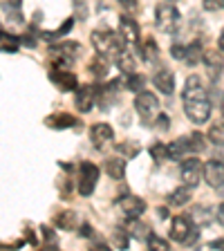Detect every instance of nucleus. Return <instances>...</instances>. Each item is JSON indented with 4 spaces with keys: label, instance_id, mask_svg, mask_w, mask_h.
I'll list each match as a JSON object with an SVG mask.
<instances>
[{
    "label": "nucleus",
    "instance_id": "nucleus-34",
    "mask_svg": "<svg viewBox=\"0 0 224 251\" xmlns=\"http://www.w3.org/2000/svg\"><path fill=\"white\" fill-rule=\"evenodd\" d=\"M72 25H74V21H72V18H70V21L65 23V25H61V27H58V29H54V31H43L41 36H43V38H47V41H54V38H61V36H65V34H68V31L72 29Z\"/></svg>",
    "mask_w": 224,
    "mask_h": 251
},
{
    "label": "nucleus",
    "instance_id": "nucleus-24",
    "mask_svg": "<svg viewBox=\"0 0 224 251\" xmlns=\"http://www.w3.org/2000/svg\"><path fill=\"white\" fill-rule=\"evenodd\" d=\"M202 54H204V47L199 41H193L191 45L186 47V54H184V61L188 63V65H198L199 61H202Z\"/></svg>",
    "mask_w": 224,
    "mask_h": 251
},
{
    "label": "nucleus",
    "instance_id": "nucleus-38",
    "mask_svg": "<svg viewBox=\"0 0 224 251\" xmlns=\"http://www.w3.org/2000/svg\"><path fill=\"white\" fill-rule=\"evenodd\" d=\"M155 128H157V130H168V128H171V117H168V115H159V117H157V124H155Z\"/></svg>",
    "mask_w": 224,
    "mask_h": 251
},
{
    "label": "nucleus",
    "instance_id": "nucleus-18",
    "mask_svg": "<svg viewBox=\"0 0 224 251\" xmlns=\"http://www.w3.org/2000/svg\"><path fill=\"white\" fill-rule=\"evenodd\" d=\"M168 159H184L188 157V152H193L191 148V137H179V139L168 144Z\"/></svg>",
    "mask_w": 224,
    "mask_h": 251
},
{
    "label": "nucleus",
    "instance_id": "nucleus-41",
    "mask_svg": "<svg viewBox=\"0 0 224 251\" xmlns=\"http://www.w3.org/2000/svg\"><path fill=\"white\" fill-rule=\"evenodd\" d=\"M184 54H186V47L184 45H173L171 47V56L177 58V61H184Z\"/></svg>",
    "mask_w": 224,
    "mask_h": 251
},
{
    "label": "nucleus",
    "instance_id": "nucleus-11",
    "mask_svg": "<svg viewBox=\"0 0 224 251\" xmlns=\"http://www.w3.org/2000/svg\"><path fill=\"white\" fill-rule=\"evenodd\" d=\"M202 179H206V184L213 188H222L224 186V164L220 159L206 162L202 168Z\"/></svg>",
    "mask_w": 224,
    "mask_h": 251
},
{
    "label": "nucleus",
    "instance_id": "nucleus-49",
    "mask_svg": "<svg viewBox=\"0 0 224 251\" xmlns=\"http://www.w3.org/2000/svg\"><path fill=\"white\" fill-rule=\"evenodd\" d=\"M157 213H159V218H168V211L166 209H157Z\"/></svg>",
    "mask_w": 224,
    "mask_h": 251
},
{
    "label": "nucleus",
    "instance_id": "nucleus-50",
    "mask_svg": "<svg viewBox=\"0 0 224 251\" xmlns=\"http://www.w3.org/2000/svg\"><path fill=\"white\" fill-rule=\"evenodd\" d=\"M9 2H23V0H9Z\"/></svg>",
    "mask_w": 224,
    "mask_h": 251
},
{
    "label": "nucleus",
    "instance_id": "nucleus-43",
    "mask_svg": "<svg viewBox=\"0 0 224 251\" xmlns=\"http://www.w3.org/2000/svg\"><path fill=\"white\" fill-rule=\"evenodd\" d=\"M117 2H119V5L124 7L128 14H130V11H137V7H139V2H137V0H117Z\"/></svg>",
    "mask_w": 224,
    "mask_h": 251
},
{
    "label": "nucleus",
    "instance_id": "nucleus-17",
    "mask_svg": "<svg viewBox=\"0 0 224 251\" xmlns=\"http://www.w3.org/2000/svg\"><path fill=\"white\" fill-rule=\"evenodd\" d=\"M152 83H155V88L162 94H168V97H171V94L175 92V76H173L171 70H159V72H155Z\"/></svg>",
    "mask_w": 224,
    "mask_h": 251
},
{
    "label": "nucleus",
    "instance_id": "nucleus-29",
    "mask_svg": "<svg viewBox=\"0 0 224 251\" xmlns=\"http://www.w3.org/2000/svg\"><path fill=\"white\" fill-rule=\"evenodd\" d=\"M159 47H157V43L152 41V38H146L144 41V45H141V56H144V61L146 63H152L157 56H159Z\"/></svg>",
    "mask_w": 224,
    "mask_h": 251
},
{
    "label": "nucleus",
    "instance_id": "nucleus-51",
    "mask_svg": "<svg viewBox=\"0 0 224 251\" xmlns=\"http://www.w3.org/2000/svg\"><path fill=\"white\" fill-rule=\"evenodd\" d=\"M222 115H224V99H222Z\"/></svg>",
    "mask_w": 224,
    "mask_h": 251
},
{
    "label": "nucleus",
    "instance_id": "nucleus-31",
    "mask_svg": "<svg viewBox=\"0 0 224 251\" xmlns=\"http://www.w3.org/2000/svg\"><path fill=\"white\" fill-rule=\"evenodd\" d=\"M125 88L128 90H132V92H141V88H144V83H146V78L141 76V74H137V72H130L128 76H125Z\"/></svg>",
    "mask_w": 224,
    "mask_h": 251
},
{
    "label": "nucleus",
    "instance_id": "nucleus-37",
    "mask_svg": "<svg viewBox=\"0 0 224 251\" xmlns=\"http://www.w3.org/2000/svg\"><path fill=\"white\" fill-rule=\"evenodd\" d=\"M43 238H45V242L50 245V249H56L58 247V240H56V235H54V231L50 229V226H43Z\"/></svg>",
    "mask_w": 224,
    "mask_h": 251
},
{
    "label": "nucleus",
    "instance_id": "nucleus-1",
    "mask_svg": "<svg viewBox=\"0 0 224 251\" xmlns=\"http://www.w3.org/2000/svg\"><path fill=\"white\" fill-rule=\"evenodd\" d=\"M184 115L193 124H206L211 117V101L206 99L204 83L199 76H188L184 85Z\"/></svg>",
    "mask_w": 224,
    "mask_h": 251
},
{
    "label": "nucleus",
    "instance_id": "nucleus-35",
    "mask_svg": "<svg viewBox=\"0 0 224 251\" xmlns=\"http://www.w3.org/2000/svg\"><path fill=\"white\" fill-rule=\"evenodd\" d=\"M191 148H193V152H202L206 148V137L202 132H193L191 135Z\"/></svg>",
    "mask_w": 224,
    "mask_h": 251
},
{
    "label": "nucleus",
    "instance_id": "nucleus-8",
    "mask_svg": "<svg viewBox=\"0 0 224 251\" xmlns=\"http://www.w3.org/2000/svg\"><path fill=\"white\" fill-rule=\"evenodd\" d=\"M135 110L139 112V117L144 121H150L152 115L159 112V99L152 92H139L135 99Z\"/></svg>",
    "mask_w": 224,
    "mask_h": 251
},
{
    "label": "nucleus",
    "instance_id": "nucleus-10",
    "mask_svg": "<svg viewBox=\"0 0 224 251\" xmlns=\"http://www.w3.org/2000/svg\"><path fill=\"white\" fill-rule=\"evenodd\" d=\"M97 92H99V85H78L76 88L74 101H76V108L81 110L83 115L97 105Z\"/></svg>",
    "mask_w": 224,
    "mask_h": 251
},
{
    "label": "nucleus",
    "instance_id": "nucleus-44",
    "mask_svg": "<svg viewBox=\"0 0 224 251\" xmlns=\"http://www.w3.org/2000/svg\"><path fill=\"white\" fill-rule=\"evenodd\" d=\"M21 43H25V45H29V47H36V43H38V38L34 36V34H25V36L21 38Z\"/></svg>",
    "mask_w": 224,
    "mask_h": 251
},
{
    "label": "nucleus",
    "instance_id": "nucleus-32",
    "mask_svg": "<svg viewBox=\"0 0 224 251\" xmlns=\"http://www.w3.org/2000/svg\"><path fill=\"white\" fill-rule=\"evenodd\" d=\"M150 157L155 159V164H164L168 159V148H166V144H152L150 146Z\"/></svg>",
    "mask_w": 224,
    "mask_h": 251
},
{
    "label": "nucleus",
    "instance_id": "nucleus-27",
    "mask_svg": "<svg viewBox=\"0 0 224 251\" xmlns=\"http://www.w3.org/2000/svg\"><path fill=\"white\" fill-rule=\"evenodd\" d=\"M132 222L128 225V231H130V235H135L137 240H146L148 235H150V226L144 225V222H139V218H130Z\"/></svg>",
    "mask_w": 224,
    "mask_h": 251
},
{
    "label": "nucleus",
    "instance_id": "nucleus-26",
    "mask_svg": "<svg viewBox=\"0 0 224 251\" xmlns=\"http://www.w3.org/2000/svg\"><path fill=\"white\" fill-rule=\"evenodd\" d=\"M21 45V38L14 36V34H7V31L0 29V52H16Z\"/></svg>",
    "mask_w": 224,
    "mask_h": 251
},
{
    "label": "nucleus",
    "instance_id": "nucleus-21",
    "mask_svg": "<svg viewBox=\"0 0 224 251\" xmlns=\"http://www.w3.org/2000/svg\"><path fill=\"white\" fill-rule=\"evenodd\" d=\"M191 202V186H179V188H175L171 195H168V204L171 206H184V204H188Z\"/></svg>",
    "mask_w": 224,
    "mask_h": 251
},
{
    "label": "nucleus",
    "instance_id": "nucleus-20",
    "mask_svg": "<svg viewBox=\"0 0 224 251\" xmlns=\"http://www.w3.org/2000/svg\"><path fill=\"white\" fill-rule=\"evenodd\" d=\"M188 220H191L195 226H204V225H211L213 215H211L209 206H202V204H198V206H193V211H191Z\"/></svg>",
    "mask_w": 224,
    "mask_h": 251
},
{
    "label": "nucleus",
    "instance_id": "nucleus-40",
    "mask_svg": "<svg viewBox=\"0 0 224 251\" xmlns=\"http://www.w3.org/2000/svg\"><path fill=\"white\" fill-rule=\"evenodd\" d=\"M224 7V0H204V9L206 11H218Z\"/></svg>",
    "mask_w": 224,
    "mask_h": 251
},
{
    "label": "nucleus",
    "instance_id": "nucleus-3",
    "mask_svg": "<svg viewBox=\"0 0 224 251\" xmlns=\"http://www.w3.org/2000/svg\"><path fill=\"white\" fill-rule=\"evenodd\" d=\"M81 52H83V47L78 43L63 41V43H54L50 47V58H52V65H56V68H72L78 61Z\"/></svg>",
    "mask_w": 224,
    "mask_h": 251
},
{
    "label": "nucleus",
    "instance_id": "nucleus-39",
    "mask_svg": "<svg viewBox=\"0 0 224 251\" xmlns=\"http://www.w3.org/2000/svg\"><path fill=\"white\" fill-rule=\"evenodd\" d=\"M112 242H115L119 249H125V247H128V238L124 235V231H117V233L112 235Z\"/></svg>",
    "mask_w": 224,
    "mask_h": 251
},
{
    "label": "nucleus",
    "instance_id": "nucleus-7",
    "mask_svg": "<svg viewBox=\"0 0 224 251\" xmlns=\"http://www.w3.org/2000/svg\"><path fill=\"white\" fill-rule=\"evenodd\" d=\"M202 168H204V164L199 162V159H195V157H184L182 168H179V175H182L184 184L191 188L198 186V184L202 182Z\"/></svg>",
    "mask_w": 224,
    "mask_h": 251
},
{
    "label": "nucleus",
    "instance_id": "nucleus-52",
    "mask_svg": "<svg viewBox=\"0 0 224 251\" xmlns=\"http://www.w3.org/2000/svg\"><path fill=\"white\" fill-rule=\"evenodd\" d=\"M168 2H173V0H168Z\"/></svg>",
    "mask_w": 224,
    "mask_h": 251
},
{
    "label": "nucleus",
    "instance_id": "nucleus-2",
    "mask_svg": "<svg viewBox=\"0 0 224 251\" xmlns=\"http://www.w3.org/2000/svg\"><path fill=\"white\" fill-rule=\"evenodd\" d=\"M90 41H92L97 54H101L103 58H110V61H117L119 54L125 50V43L121 41V36L110 29H94L90 34Z\"/></svg>",
    "mask_w": 224,
    "mask_h": 251
},
{
    "label": "nucleus",
    "instance_id": "nucleus-48",
    "mask_svg": "<svg viewBox=\"0 0 224 251\" xmlns=\"http://www.w3.org/2000/svg\"><path fill=\"white\" fill-rule=\"evenodd\" d=\"M218 45H220V52H224V31H222V36H220Z\"/></svg>",
    "mask_w": 224,
    "mask_h": 251
},
{
    "label": "nucleus",
    "instance_id": "nucleus-19",
    "mask_svg": "<svg viewBox=\"0 0 224 251\" xmlns=\"http://www.w3.org/2000/svg\"><path fill=\"white\" fill-rule=\"evenodd\" d=\"M108 177L112 179H124L125 177V159L124 157H112V159H105L103 164Z\"/></svg>",
    "mask_w": 224,
    "mask_h": 251
},
{
    "label": "nucleus",
    "instance_id": "nucleus-30",
    "mask_svg": "<svg viewBox=\"0 0 224 251\" xmlns=\"http://www.w3.org/2000/svg\"><path fill=\"white\" fill-rule=\"evenodd\" d=\"M117 152H119L124 159H130V157L139 155V146H137L135 141H121V144H117Z\"/></svg>",
    "mask_w": 224,
    "mask_h": 251
},
{
    "label": "nucleus",
    "instance_id": "nucleus-23",
    "mask_svg": "<svg viewBox=\"0 0 224 251\" xmlns=\"http://www.w3.org/2000/svg\"><path fill=\"white\" fill-rule=\"evenodd\" d=\"M88 70L92 72V76H97L99 81H101V78H105V76H108V58H103L101 54H97V56L90 61Z\"/></svg>",
    "mask_w": 224,
    "mask_h": 251
},
{
    "label": "nucleus",
    "instance_id": "nucleus-33",
    "mask_svg": "<svg viewBox=\"0 0 224 251\" xmlns=\"http://www.w3.org/2000/svg\"><path fill=\"white\" fill-rule=\"evenodd\" d=\"M209 141H213L215 146H224V121L213 124L209 130Z\"/></svg>",
    "mask_w": 224,
    "mask_h": 251
},
{
    "label": "nucleus",
    "instance_id": "nucleus-36",
    "mask_svg": "<svg viewBox=\"0 0 224 251\" xmlns=\"http://www.w3.org/2000/svg\"><path fill=\"white\" fill-rule=\"evenodd\" d=\"M146 242H148V247H152V249H157V251H166L168 249V242L164 240V238H159V235H155V233L148 235Z\"/></svg>",
    "mask_w": 224,
    "mask_h": 251
},
{
    "label": "nucleus",
    "instance_id": "nucleus-47",
    "mask_svg": "<svg viewBox=\"0 0 224 251\" xmlns=\"http://www.w3.org/2000/svg\"><path fill=\"white\" fill-rule=\"evenodd\" d=\"M218 222H220V225L224 226V202H222V204H220V206H218Z\"/></svg>",
    "mask_w": 224,
    "mask_h": 251
},
{
    "label": "nucleus",
    "instance_id": "nucleus-25",
    "mask_svg": "<svg viewBox=\"0 0 224 251\" xmlns=\"http://www.w3.org/2000/svg\"><path fill=\"white\" fill-rule=\"evenodd\" d=\"M117 65H119L121 70H124L125 74H130V72H135L137 70V61H135V54L130 52V50H124V52L119 54V58H117Z\"/></svg>",
    "mask_w": 224,
    "mask_h": 251
},
{
    "label": "nucleus",
    "instance_id": "nucleus-28",
    "mask_svg": "<svg viewBox=\"0 0 224 251\" xmlns=\"http://www.w3.org/2000/svg\"><path fill=\"white\" fill-rule=\"evenodd\" d=\"M2 11L7 14V21H11V23H23L21 2H9V0H5V2H2Z\"/></svg>",
    "mask_w": 224,
    "mask_h": 251
},
{
    "label": "nucleus",
    "instance_id": "nucleus-12",
    "mask_svg": "<svg viewBox=\"0 0 224 251\" xmlns=\"http://www.w3.org/2000/svg\"><path fill=\"white\" fill-rule=\"evenodd\" d=\"M202 63L206 65V72H209L211 81H218L220 74L224 70V56L220 50H204L202 54Z\"/></svg>",
    "mask_w": 224,
    "mask_h": 251
},
{
    "label": "nucleus",
    "instance_id": "nucleus-46",
    "mask_svg": "<svg viewBox=\"0 0 224 251\" xmlns=\"http://www.w3.org/2000/svg\"><path fill=\"white\" fill-rule=\"evenodd\" d=\"M81 235H85V238H92V226H90V225H81Z\"/></svg>",
    "mask_w": 224,
    "mask_h": 251
},
{
    "label": "nucleus",
    "instance_id": "nucleus-14",
    "mask_svg": "<svg viewBox=\"0 0 224 251\" xmlns=\"http://www.w3.org/2000/svg\"><path fill=\"white\" fill-rule=\"evenodd\" d=\"M112 139H115V130H112L108 124H94L92 128H90V141H92L99 151H103Z\"/></svg>",
    "mask_w": 224,
    "mask_h": 251
},
{
    "label": "nucleus",
    "instance_id": "nucleus-16",
    "mask_svg": "<svg viewBox=\"0 0 224 251\" xmlns=\"http://www.w3.org/2000/svg\"><path fill=\"white\" fill-rule=\"evenodd\" d=\"M193 226H195V225H193V222H191L188 218H184V215H177V218L173 220V225H171V240H175V242H179V245H184Z\"/></svg>",
    "mask_w": 224,
    "mask_h": 251
},
{
    "label": "nucleus",
    "instance_id": "nucleus-9",
    "mask_svg": "<svg viewBox=\"0 0 224 251\" xmlns=\"http://www.w3.org/2000/svg\"><path fill=\"white\" fill-rule=\"evenodd\" d=\"M119 36H121V41H124L128 47H137V45H139V38H141L139 23H137L132 16H121V21H119Z\"/></svg>",
    "mask_w": 224,
    "mask_h": 251
},
{
    "label": "nucleus",
    "instance_id": "nucleus-4",
    "mask_svg": "<svg viewBox=\"0 0 224 251\" xmlns=\"http://www.w3.org/2000/svg\"><path fill=\"white\" fill-rule=\"evenodd\" d=\"M179 21H182V16L171 2H162V5H157L155 9V23L157 27L164 31V34H175L179 27Z\"/></svg>",
    "mask_w": 224,
    "mask_h": 251
},
{
    "label": "nucleus",
    "instance_id": "nucleus-5",
    "mask_svg": "<svg viewBox=\"0 0 224 251\" xmlns=\"http://www.w3.org/2000/svg\"><path fill=\"white\" fill-rule=\"evenodd\" d=\"M99 184V166H94L92 162H81L78 168V195L81 198H90L94 193V188Z\"/></svg>",
    "mask_w": 224,
    "mask_h": 251
},
{
    "label": "nucleus",
    "instance_id": "nucleus-42",
    "mask_svg": "<svg viewBox=\"0 0 224 251\" xmlns=\"http://www.w3.org/2000/svg\"><path fill=\"white\" fill-rule=\"evenodd\" d=\"M198 238H199V226H193V229H191V233H188V238H186V242H184V247L195 245V242H198Z\"/></svg>",
    "mask_w": 224,
    "mask_h": 251
},
{
    "label": "nucleus",
    "instance_id": "nucleus-15",
    "mask_svg": "<svg viewBox=\"0 0 224 251\" xmlns=\"http://www.w3.org/2000/svg\"><path fill=\"white\" fill-rule=\"evenodd\" d=\"M45 126L52 130H70V128L78 126V119L74 115H68V112H54V115L45 117Z\"/></svg>",
    "mask_w": 224,
    "mask_h": 251
},
{
    "label": "nucleus",
    "instance_id": "nucleus-45",
    "mask_svg": "<svg viewBox=\"0 0 224 251\" xmlns=\"http://www.w3.org/2000/svg\"><path fill=\"white\" fill-rule=\"evenodd\" d=\"M209 249H224V238H218V240H213L209 245Z\"/></svg>",
    "mask_w": 224,
    "mask_h": 251
},
{
    "label": "nucleus",
    "instance_id": "nucleus-13",
    "mask_svg": "<svg viewBox=\"0 0 224 251\" xmlns=\"http://www.w3.org/2000/svg\"><path fill=\"white\" fill-rule=\"evenodd\" d=\"M117 204H119V209L128 218H141V215L146 213V202L139 195H124V198H119Z\"/></svg>",
    "mask_w": 224,
    "mask_h": 251
},
{
    "label": "nucleus",
    "instance_id": "nucleus-22",
    "mask_svg": "<svg viewBox=\"0 0 224 251\" xmlns=\"http://www.w3.org/2000/svg\"><path fill=\"white\" fill-rule=\"evenodd\" d=\"M54 222H56V226H61V229L72 231V229H76L78 226V215L74 213V211H61Z\"/></svg>",
    "mask_w": 224,
    "mask_h": 251
},
{
    "label": "nucleus",
    "instance_id": "nucleus-6",
    "mask_svg": "<svg viewBox=\"0 0 224 251\" xmlns=\"http://www.w3.org/2000/svg\"><path fill=\"white\" fill-rule=\"evenodd\" d=\"M50 81H52L58 90H63V92H72V90L78 88V78L74 72H70V68H56V65H52V70H50Z\"/></svg>",
    "mask_w": 224,
    "mask_h": 251
}]
</instances>
